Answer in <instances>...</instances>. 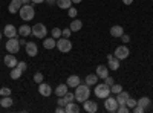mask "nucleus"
<instances>
[{
  "label": "nucleus",
  "instance_id": "f704fd0d",
  "mask_svg": "<svg viewBox=\"0 0 153 113\" xmlns=\"http://www.w3.org/2000/svg\"><path fill=\"white\" fill-rule=\"evenodd\" d=\"M117 113H129V107H127L126 104H123V106H118V109H117Z\"/></svg>",
  "mask_w": 153,
  "mask_h": 113
},
{
  "label": "nucleus",
  "instance_id": "39448f33",
  "mask_svg": "<svg viewBox=\"0 0 153 113\" xmlns=\"http://www.w3.org/2000/svg\"><path fill=\"white\" fill-rule=\"evenodd\" d=\"M5 47H6V51H8L9 54H17V52L20 51V41L17 40V37H14V38H9V40L6 41Z\"/></svg>",
  "mask_w": 153,
  "mask_h": 113
},
{
  "label": "nucleus",
  "instance_id": "20e7f679",
  "mask_svg": "<svg viewBox=\"0 0 153 113\" xmlns=\"http://www.w3.org/2000/svg\"><path fill=\"white\" fill-rule=\"evenodd\" d=\"M57 47L58 51L63 52V54H68L71 49H72V43L69 38H65V37H61V38H57Z\"/></svg>",
  "mask_w": 153,
  "mask_h": 113
},
{
  "label": "nucleus",
  "instance_id": "6e6552de",
  "mask_svg": "<svg viewBox=\"0 0 153 113\" xmlns=\"http://www.w3.org/2000/svg\"><path fill=\"white\" fill-rule=\"evenodd\" d=\"M129 54H130V51L127 49V46L126 44H123V46H118L117 49H115V57H117L118 60H126L127 57H129Z\"/></svg>",
  "mask_w": 153,
  "mask_h": 113
},
{
  "label": "nucleus",
  "instance_id": "6ab92c4d",
  "mask_svg": "<svg viewBox=\"0 0 153 113\" xmlns=\"http://www.w3.org/2000/svg\"><path fill=\"white\" fill-rule=\"evenodd\" d=\"M68 87H74V89H75V87L76 86H80L81 83H80V77H78V75H71V77L68 78Z\"/></svg>",
  "mask_w": 153,
  "mask_h": 113
},
{
  "label": "nucleus",
  "instance_id": "a878e982",
  "mask_svg": "<svg viewBox=\"0 0 153 113\" xmlns=\"http://www.w3.org/2000/svg\"><path fill=\"white\" fill-rule=\"evenodd\" d=\"M57 5L60 9H69L72 6V0H57Z\"/></svg>",
  "mask_w": 153,
  "mask_h": 113
},
{
  "label": "nucleus",
  "instance_id": "423d86ee",
  "mask_svg": "<svg viewBox=\"0 0 153 113\" xmlns=\"http://www.w3.org/2000/svg\"><path fill=\"white\" fill-rule=\"evenodd\" d=\"M48 34V29L43 23H35L32 26V35H35L37 38H45Z\"/></svg>",
  "mask_w": 153,
  "mask_h": 113
},
{
  "label": "nucleus",
  "instance_id": "4468645a",
  "mask_svg": "<svg viewBox=\"0 0 153 113\" xmlns=\"http://www.w3.org/2000/svg\"><path fill=\"white\" fill-rule=\"evenodd\" d=\"M26 54L29 57H35L38 54V47H37V44L34 41H28L26 43Z\"/></svg>",
  "mask_w": 153,
  "mask_h": 113
},
{
  "label": "nucleus",
  "instance_id": "4be33fe9",
  "mask_svg": "<svg viewBox=\"0 0 153 113\" xmlns=\"http://www.w3.org/2000/svg\"><path fill=\"white\" fill-rule=\"evenodd\" d=\"M98 83V75L97 73H89L86 77V84L91 87V86H95Z\"/></svg>",
  "mask_w": 153,
  "mask_h": 113
},
{
  "label": "nucleus",
  "instance_id": "8fccbe9b",
  "mask_svg": "<svg viewBox=\"0 0 153 113\" xmlns=\"http://www.w3.org/2000/svg\"><path fill=\"white\" fill-rule=\"evenodd\" d=\"M19 41H20V46H22V44L26 46V43H28V41H25V40H19Z\"/></svg>",
  "mask_w": 153,
  "mask_h": 113
},
{
  "label": "nucleus",
  "instance_id": "3c124183",
  "mask_svg": "<svg viewBox=\"0 0 153 113\" xmlns=\"http://www.w3.org/2000/svg\"><path fill=\"white\" fill-rule=\"evenodd\" d=\"M80 2H81V0H72V3H75V5H76V3H80Z\"/></svg>",
  "mask_w": 153,
  "mask_h": 113
},
{
  "label": "nucleus",
  "instance_id": "f03ea898",
  "mask_svg": "<svg viewBox=\"0 0 153 113\" xmlns=\"http://www.w3.org/2000/svg\"><path fill=\"white\" fill-rule=\"evenodd\" d=\"M19 14H20V18L25 20V21H29L34 18L35 16V11H34V6L32 5H23L19 11Z\"/></svg>",
  "mask_w": 153,
  "mask_h": 113
},
{
  "label": "nucleus",
  "instance_id": "7ed1b4c3",
  "mask_svg": "<svg viewBox=\"0 0 153 113\" xmlns=\"http://www.w3.org/2000/svg\"><path fill=\"white\" fill-rule=\"evenodd\" d=\"M110 86H107L106 83H101V84H97L95 87V95L101 99H106L107 96H110Z\"/></svg>",
  "mask_w": 153,
  "mask_h": 113
},
{
  "label": "nucleus",
  "instance_id": "bb28decb",
  "mask_svg": "<svg viewBox=\"0 0 153 113\" xmlns=\"http://www.w3.org/2000/svg\"><path fill=\"white\" fill-rule=\"evenodd\" d=\"M22 73H23V70L16 66V67L11 69V78H12V80H19V78L22 77Z\"/></svg>",
  "mask_w": 153,
  "mask_h": 113
},
{
  "label": "nucleus",
  "instance_id": "aec40b11",
  "mask_svg": "<svg viewBox=\"0 0 153 113\" xmlns=\"http://www.w3.org/2000/svg\"><path fill=\"white\" fill-rule=\"evenodd\" d=\"M57 46V40L54 38V37H51V38H46L45 37V41H43V47L45 49H54Z\"/></svg>",
  "mask_w": 153,
  "mask_h": 113
},
{
  "label": "nucleus",
  "instance_id": "f3484780",
  "mask_svg": "<svg viewBox=\"0 0 153 113\" xmlns=\"http://www.w3.org/2000/svg\"><path fill=\"white\" fill-rule=\"evenodd\" d=\"M78 112H80V107L76 106V103H74V101H71V103H68L65 106V113H78Z\"/></svg>",
  "mask_w": 153,
  "mask_h": 113
},
{
  "label": "nucleus",
  "instance_id": "f257e3e1",
  "mask_svg": "<svg viewBox=\"0 0 153 113\" xmlns=\"http://www.w3.org/2000/svg\"><path fill=\"white\" fill-rule=\"evenodd\" d=\"M75 99L78 103H84L86 99H89V96H91V89H89V86L87 84H80V86H76L75 87Z\"/></svg>",
  "mask_w": 153,
  "mask_h": 113
},
{
  "label": "nucleus",
  "instance_id": "ddd939ff",
  "mask_svg": "<svg viewBox=\"0 0 153 113\" xmlns=\"http://www.w3.org/2000/svg\"><path fill=\"white\" fill-rule=\"evenodd\" d=\"M3 61H5V64L8 66V67H16L17 64H19V61H17V58H16V55L14 54H8L5 58H3Z\"/></svg>",
  "mask_w": 153,
  "mask_h": 113
},
{
  "label": "nucleus",
  "instance_id": "cd10ccee",
  "mask_svg": "<svg viewBox=\"0 0 153 113\" xmlns=\"http://www.w3.org/2000/svg\"><path fill=\"white\" fill-rule=\"evenodd\" d=\"M12 98L11 96H2V101H0V106L2 107H5V109H8V107H11L12 106Z\"/></svg>",
  "mask_w": 153,
  "mask_h": 113
},
{
  "label": "nucleus",
  "instance_id": "dca6fc26",
  "mask_svg": "<svg viewBox=\"0 0 153 113\" xmlns=\"http://www.w3.org/2000/svg\"><path fill=\"white\" fill-rule=\"evenodd\" d=\"M95 73L98 75V78L104 80L106 77H109V67H107V66H103V64H100V66L97 67V72H95Z\"/></svg>",
  "mask_w": 153,
  "mask_h": 113
},
{
  "label": "nucleus",
  "instance_id": "a19ab883",
  "mask_svg": "<svg viewBox=\"0 0 153 113\" xmlns=\"http://www.w3.org/2000/svg\"><path fill=\"white\" fill-rule=\"evenodd\" d=\"M71 34H72V31H71V28L69 29H63V37H65V38H69V37H71Z\"/></svg>",
  "mask_w": 153,
  "mask_h": 113
},
{
  "label": "nucleus",
  "instance_id": "09e8293b",
  "mask_svg": "<svg viewBox=\"0 0 153 113\" xmlns=\"http://www.w3.org/2000/svg\"><path fill=\"white\" fill-rule=\"evenodd\" d=\"M20 2H22L23 5H29V3H31V0H20Z\"/></svg>",
  "mask_w": 153,
  "mask_h": 113
},
{
  "label": "nucleus",
  "instance_id": "c9c22d12",
  "mask_svg": "<svg viewBox=\"0 0 153 113\" xmlns=\"http://www.w3.org/2000/svg\"><path fill=\"white\" fill-rule=\"evenodd\" d=\"M65 99H66L68 103H71V101H74V99H75V95H74L72 92H69V90H68V93L65 95Z\"/></svg>",
  "mask_w": 153,
  "mask_h": 113
},
{
  "label": "nucleus",
  "instance_id": "79ce46f5",
  "mask_svg": "<svg viewBox=\"0 0 153 113\" xmlns=\"http://www.w3.org/2000/svg\"><path fill=\"white\" fill-rule=\"evenodd\" d=\"M17 67H20V69H22V70L25 72V70H26V67H28V66H26V63H25V61H19Z\"/></svg>",
  "mask_w": 153,
  "mask_h": 113
},
{
  "label": "nucleus",
  "instance_id": "5701e85b",
  "mask_svg": "<svg viewBox=\"0 0 153 113\" xmlns=\"http://www.w3.org/2000/svg\"><path fill=\"white\" fill-rule=\"evenodd\" d=\"M69 28H71L72 32H78V31L83 28V21L75 18V20H72V23H71V26H69Z\"/></svg>",
  "mask_w": 153,
  "mask_h": 113
},
{
  "label": "nucleus",
  "instance_id": "473e14b6",
  "mask_svg": "<svg viewBox=\"0 0 153 113\" xmlns=\"http://www.w3.org/2000/svg\"><path fill=\"white\" fill-rule=\"evenodd\" d=\"M61 34H63V31H61L60 28H54V29H52V37H54L55 40H57V38H60Z\"/></svg>",
  "mask_w": 153,
  "mask_h": 113
},
{
  "label": "nucleus",
  "instance_id": "7c9ffc66",
  "mask_svg": "<svg viewBox=\"0 0 153 113\" xmlns=\"http://www.w3.org/2000/svg\"><path fill=\"white\" fill-rule=\"evenodd\" d=\"M43 80H45V77H43V73H42V72H37V73L34 75V81H35L37 84L43 83Z\"/></svg>",
  "mask_w": 153,
  "mask_h": 113
},
{
  "label": "nucleus",
  "instance_id": "9b49d317",
  "mask_svg": "<svg viewBox=\"0 0 153 113\" xmlns=\"http://www.w3.org/2000/svg\"><path fill=\"white\" fill-rule=\"evenodd\" d=\"M38 92H40L42 96H51L52 95V87L46 83H40L38 84Z\"/></svg>",
  "mask_w": 153,
  "mask_h": 113
},
{
  "label": "nucleus",
  "instance_id": "ea45409f",
  "mask_svg": "<svg viewBox=\"0 0 153 113\" xmlns=\"http://www.w3.org/2000/svg\"><path fill=\"white\" fill-rule=\"evenodd\" d=\"M57 104H58V106H61V107H65V106L68 104V101L65 99V96H60V99L57 101Z\"/></svg>",
  "mask_w": 153,
  "mask_h": 113
},
{
  "label": "nucleus",
  "instance_id": "a18cd8bd",
  "mask_svg": "<svg viewBox=\"0 0 153 113\" xmlns=\"http://www.w3.org/2000/svg\"><path fill=\"white\" fill-rule=\"evenodd\" d=\"M31 2H32V3H35V5H40V3H43V2H45V0H31Z\"/></svg>",
  "mask_w": 153,
  "mask_h": 113
},
{
  "label": "nucleus",
  "instance_id": "c85d7f7f",
  "mask_svg": "<svg viewBox=\"0 0 153 113\" xmlns=\"http://www.w3.org/2000/svg\"><path fill=\"white\" fill-rule=\"evenodd\" d=\"M138 104H139V106H143L144 109H147L149 104H150V99H149L147 96H143V98H139V99H138Z\"/></svg>",
  "mask_w": 153,
  "mask_h": 113
},
{
  "label": "nucleus",
  "instance_id": "2f4dec72",
  "mask_svg": "<svg viewBox=\"0 0 153 113\" xmlns=\"http://www.w3.org/2000/svg\"><path fill=\"white\" fill-rule=\"evenodd\" d=\"M136 104H138V101H136V99H133V98H130V96H129V99L126 101V106L129 107V109H133Z\"/></svg>",
  "mask_w": 153,
  "mask_h": 113
},
{
  "label": "nucleus",
  "instance_id": "1a4fd4ad",
  "mask_svg": "<svg viewBox=\"0 0 153 113\" xmlns=\"http://www.w3.org/2000/svg\"><path fill=\"white\" fill-rule=\"evenodd\" d=\"M17 34H19V29H16L14 24H6L3 29V35L8 37V38H14V37H17Z\"/></svg>",
  "mask_w": 153,
  "mask_h": 113
},
{
  "label": "nucleus",
  "instance_id": "2eb2a0df",
  "mask_svg": "<svg viewBox=\"0 0 153 113\" xmlns=\"http://www.w3.org/2000/svg\"><path fill=\"white\" fill-rule=\"evenodd\" d=\"M22 6H23V3L20 2V0H12V2L9 3V6H8V11L11 12V14H16V12L20 11Z\"/></svg>",
  "mask_w": 153,
  "mask_h": 113
},
{
  "label": "nucleus",
  "instance_id": "c03bdc74",
  "mask_svg": "<svg viewBox=\"0 0 153 113\" xmlns=\"http://www.w3.org/2000/svg\"><path fill=\"white\" fill-rule=\"evenodd\" d=\"M55 112H57V113H65V107H61V106H58V107L55 109Z\"/></svg>",
  "mask_w": 153,
  "mask_h": 113
},
{
  "label": "nucleus",
  "instance_id": "603ef678",
  "mask_svg": "<svg viewBox=\"0 0 153 113\" xmlns=\"http://www.w3.org/2000/svg\"><path fill=\"white\" fill-rule=\"evenodd\" d=\"M0 40H2V32H0Z\"/></svg>",
  "mask_w": 153,
  "mask_h": 113
},
{
  "label": "nucleus",
  "instance_id": "72a5a7b5",
  "mask_svg": "<svg viewBox=\"0 0 153 113\" xmlns=\"http://www.w3.org/2000/svg\"><path fill=\"white\" fill-rule=\"evenodd\" d=\"M0 95L2 96H11V89L9 87H2V89H0Z\"/></svg>",
  "mask_w": 153,
  "mask_h": 113
},
{
  "label": "nucleus",
  "instance_id": "393cba45",
  "mask_svg": "<svg viewBox=\"0 0 153 113\" xmlns=\"http://www.w3.org/2000/svg\"><path fill=\"white\" fill-rule=\"evenodd\" d=\"M19 34H20L22 37H28L29 34H32V28H29L28 24H23V26L19 28Z\"/></svg>",
  "mask_w": 153,
  "mask_h": 113
},
{
  "label": "nucleus",
  "instance_id": "49530a36",
  "mask_svg": "<svg viewBox=\"0 0 153 113\" xmlns=\"http://www.w3.org/2000/svg\"><path fill=\"white\" fill-rule=\"evenodd\" d=\"M45 2H48L49 5H57V0H45Z\"/></svg>",
  "mask_w": 153,
  "mask_h": 113
},
{
  "label": "nucleus",
  "instance_id": "c756f323",
  "mask_svg": "<svg viewBox=\"0 0 153 113\" xmlns=\"http://www.w3.org/2000/svg\"><path fill=\"white\" fill-rule=\"evenodd\" d=\"M121 90H123V86H121V84H113V86L110 87V92H112L113 95H118Z\"/></svg>",
  "mask_w": 153,
  "mask_h": 113
},
{
  "label": "nucleus",
  "instance_id": "a211bd4d",
  "mask_svg": "<svg viewBox=\"0 0 153 113\" xmlns=\"http://www.w3.org/2000/svg\"><path fill=\"white\" fill-rule=\"evenodd\" d=\"M124 34V29L123 26H120V24H115V26L110 28V35L113 37V38H117V37H121Z\"/></svg>",
  "mask_w": 153,
  "mask_h": 113
},
{
  "label": "nucleus",
  "instance_id": "b1692460",
  "mask_svg": "<svg viewBox=\"0 0 153 113\" xmlns=\"http://www.w3.org/2000/svg\"><path fill=\"white\" fill-rule=\"evenodd\" d=\"M68 93V84H58L55 89V95L57 96H65Z\"/></svg>",
  "mask_w": 153,
  "mask_h": 113
},
{
  "label": "nucleus",
  "instance_id": "0eeeda50",
  "mask_svg": "<svg viewBox=\"0 0 153 113\" xmlns=\"http://www.w3.org/2000/svg\"><path fill=\"white\" fill-rule=\"evenodd\" d=\"M118 101H117V98H110V96H107L106 98V103H104V107H106V110L107 112H110V113H117V109H118Z\"/></svg>",
  "mask_w": 153,
  "mask_h": 113
},
{
  "label": "nucleus",
  "instance_id": "9d476101",
  "mask_svg": "<svg viewBox=\"0 0 153 113\" xmlns=\"http://www.w3.org/2000/svg\"><path fill=\"white\" fill-rule=\"evenodd\" d=\"M107 63H109V69H112V70H118L120 69V60L115 57V55H112V54H109L107 55Z\"/></svg>",
  "mask_w": 153,
  "mask_h": 113
},
{
  "label": "nucleus",
  "instance_id": "4c0bfd02",
  "mask_svg": "<svg viewBox=\"0 0 153 113\" xmlns=\"http://www.w3.org/2000/svg\"><path fill=\"white\" fill-rule=\"evenodd\" d=\"M133 112H135V113H144V112H146V109H144L143 106H139V104H136V106L133 107Z\"/></svg>",
  "mask_w": 153,
  "mask_h": 113
},
{
  "label": "nucleus",
  "instance_id": "412c9836",
  "mask_svg": "<svg viewBox=\"0 0 153 113\" xmlns=\"http://www.w3.org/2000/svg\"><path fill=\"white\" fill-rule=\"evenodd\" d=\"M129 93H127L126 90H121L118 95H117V101H118V104L120 106H123V104H126V101H127V99H129Z\"/></svg>",
  "mask_w": 153,
  "mask_h": 113
},
{
  "label": "nucleus",
  "instance_id": "37998d69",
  "mask_svg": "<svg viewBox=\"0 0 153 113\" xmlns=\"http://www.w3.org/2000/svg\"><path fill=\"white\" fill-rule=\"evenodd\" d=\"M104 83H106L107 86H110V87L115 84V83H113V78H110V77H106V78H104Z\"/></svg>",
  "mask_w": 153,
  "mask_h": 113
},
{
  "label": "nucleus",
  "instance_id": "de8ad7c7",
  "mask_svg": "<svg viewBox=\"0 0 153 113\" xmlns=\"http://www.w3.org/2000/svg\"><path fill=\"white\" fill-rule=\"evenodd\" d=\"M123 3H124V5H132L133 0H123Z\"/></svg>",
  "mask_w": 153,
  "mask_h": 113
},
{
  "label": "nucleus",
  "instance_id": "58836bf2",
  "mask_svg": "<svg viewBox=\"0 0 153 113\" xmlns=\"http://www.w3.org/2000/svg\"><path fill=\"white\" fill-rule=\"evenodd\" d=\"M120 38H121V41L126 44V43H129L130 41V35H127V34H123L121 37H120Z\"/></svg>",
  "mask_w": 153,
  "mask_h": 113
},
{
  "label": "nucleus",
  "instance_id": "864d4df0",
  "mask_svg": "<svg viewBox=\"0 0 153 113\" xmlns=\"http://www.w3.org/2000/svg\"><path fill=\"white\" fill-rule=\"evenodd\" d=\"M11 2H12V0H11Z\"/></svg>",
  "mask_w": 153,
  "mask_h": 113
},
{
  "label": "nucleus",
  "instance_id": "e433bc0d",
  "mask_svg": "<svg viewBox=\"0 0 153 113\" xmlns=\"http://www.w3.org/2000/svg\"><path fill=\"white\" fill-rule=\"evenodd\" d=\"M68 14H69V17H76V14H78V12H76V8L71 6V8L68 9Z\"/></svg>",
  "mask_w": 153,
  "mask_h": 113
},
{
  "label": "nucleus",
  "instance_id": "f8f14e48",
  "mask_svg": "<svg viewBox=\"0 0 153 113\" xmlns=\"http://www.w3.org/2000/svg\"><path fill=\"white\" fill-rule=\"evenodd\" d=\"M83 109L89 113H95L98 110V104L95 101H91V99H86V101L83 103Z\"/></svg>",
  "mask_w": 153,
  "mask_h": 113
}]
</instances>
